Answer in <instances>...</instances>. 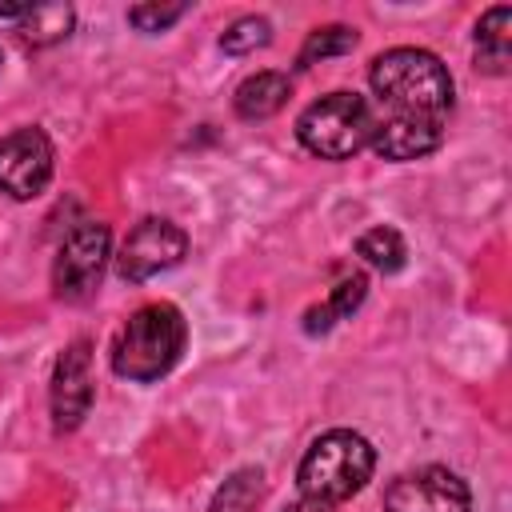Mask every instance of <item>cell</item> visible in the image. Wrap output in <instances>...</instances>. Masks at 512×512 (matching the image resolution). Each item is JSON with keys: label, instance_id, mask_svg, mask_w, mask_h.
Wrapping results in <instances>:
<instances>
[{"label": "cell", "instance_id": "cell-5", "mask_svg": "<svg viewBox=\"0 0 512 512\" xmlns=\"http://www.w3.org/2000/svg\"><path fill=\"white\" fill-rule=\"evenodd\" d=\"M108 244H112V232H108V224H96V220H84L64 236L56 264H52V288L60 300L80 304L100 288V276L108 264Z\"/></svg>", "mask_w": 512, "mask_h": 512}, {"label": "cell", "instance_id": "cell-4", "mask_svg": "<svg viewBox=\"0 0 512 512\" xmlns=\"http://www.w3.org/2000/svg\"><path fill=\"white\" fill-rule=\"evenodd\" d=\"M372 104L356 92H328L296 116V140L320 160H348L372 144Z\"/></svg>", "mask_w": 512, "mask_h": 512}, {"label": "cell", "instance_id": "cell-10", "mask_svg": "<svg viewBox=\"0 0 512 512\" xmlns=\"http://www.w3.org/2000/svg\"><path fill=\"white\" fill-rule=\"evenodd\" d=\"M512 60V8L496 4L476 24V68L488 76H504Z\"/></svg>", "mask_w": 512, "mask_h": 512}, {"label": "cell", "instance_id": "cell-6", "mask_svg": "<svg viewBox=\"0 0 512 512\" xmlns=\"http://www.w3.org/2000/svg\"><path fill=\"white\" fill-rule=\"evenodd\" d=\"M184 252H188L184 228H176L172 220L148 216V220H140V224L124 236L120 256H116V272H120V280H128V284H144V280H152L156 272L176 268V264L184 260Z\"/></svg>", "mask_w": 512, "mask_h": 512}, {"label": "cell", "instance_id": "cell-9", "mask_svg": "<svg viewBox=\"0 0 512 512\" xmlns=\"http://www.w3.org/2000/svg\"><path fill=\"white\" fill-rule=\"evenodd\" d=\"M88 364H92L88 340H72L60 352L56 368H52V392H48V400H52V428L56 432L80 428L84 416H88V408H92V372H88Z\"/></svg>", "mask_w": 512, "mask_h": 512}, {"label": "cell", "instance_id": "cell-15", "mask_svg": "<svg viewBox=\"0 0 512 512\" xmlns=\"http://www.w3.org/2000/svg\"><path fill=\"white\" fill-rule=\"evenodd\" d=\"M356 256H364L372 268H380V272H400L404 268V236L396 232V228H388V224H380V228H368L360 240H356Z\"/></svg>", "mask_w": 512, "mask_h": 512}, {"label": "cell", "instance_id": "cell-17", "mask_svg": "<svg viewBox=\"0 0 512 512\" xmlns=\"http://www.w3.org/2000/svg\"><path fill=\"white\" fill-rule=\"evenodd\" d=\"M272 40V24L264 16H240L232 20L224 32H220V48L232 52V56H244V52H256Z\"/></svg>", "mask_w": 512, "mask_h": 512}, {"label": "cell", "instance_id": "cell-1", "mask_svg": "<svg viewBox=\"0 0 512 512\" xmlns=\"http://www.w3.org/2000/svg\"><path fill=\"white\" fill-rule=\"evenodd\" d=\"M368 84L376 96L372 148L384 160H416L440 148L452 112V76L436 52L388 48L372 60Z\"/></svg>", "mask_w": 512, "mask_h": 512}, {"label": "cell", "instance_id": "cell-11", "mask_svg": "<svg viewBox=\"0 0 512 512\" xmlns=\"http://www.w3.org/2000/svg\"><path fill=\"white\" fill-rule=\"evenodd\" d=\"M288 96H292V84L284 72H256L236 88L232 108L240 120H268L288 104Z\"/></svg>", "mask_w": 512, "mask_h": 512}, {"label": "cell", "instance_id": "cell-14", "mask_svg": "<svg viewBox=\"0 0 512 512\" xmlns=\"http://www.w3.org/2000/svg\"><path fill=\"white\" fill-rule=\"evenodd\" d=\"M260 496H264V476H260V468H236V472L216 488L208 512H256Z\"/></svg>", "mask_w": 512, "mask_h": 512}, {"label": "cell", "instance_id": "cell-18", "mask_svg": "<svg viewBox=\"0 0 512 512\" xmlns=\"http://www.w3.org/2000/svg\"><path fill=\"white\" fill-rule=\"evenodd\" d=\"M188 12V4H132L128 8V24L136 32H164L168 24H176Z\"/></svg>", "mask_w": 512, "mask_h": 512}, {"label": "cell", "instance_id": "cell-16", "mask_svg": "<svg viewBox=\"0 0 512 512\" xmlns=\"http://www.w3.org/2000/svg\"><path fill=\"white\" fill-rule=\"evenodd\" d=\"M356 28H348V24H328V28H316V32H308V40H304V48H300V56H296V64L300 68H312L316 60H328V56H344V52H352L356 48Z\"/></svg>", "mask_w": 512, "mask_h": 512}, {"label": "cell", "instance_id": "cell-7", "mask_svg": "<svg viewBox=\"0 0 512 512\" xmlns=\"http://www.w3.org/2000/svg\"><path fill=\"white\" fill-rule=\"evenodd\" d=\"M52 180V140L40 128H16L0 140V192L32 200Z\"/></svg>", "mask_w": 512, "mask_h": 512}, {"label": "cell", "instance_id": "cell-2", "mask_svg": "<svg viewBox=\"0 0 512 512\" xmlns=\"http://www.w3.org/2000/svg\"><path fill=\"white\" fill-rule=\"evenodd\" d=\"M184 336H188V324L176 304L168 300L144 304L128 316V324L112 344V372L132 384H152L172 372V364L184 352Z\"/></svg>", "mask_w": 512, "mask_h": 512}, {"label": "cell", "instance_id": "cell-8", "mask_svg": "<svg viewBox=\"0 0 512 512\" xmlns=\"http://www.w3.org/2000/svg\"><path fill=\"white\" fill-rule=\"evenodd\" d=\"M384 512H472V496L456 472L416 468L384 488Z\"/></svg>", "mask_w": 512, "mask_h": 512}, {"label": "cell", "instance_id": "cell-12", "mask_svg": "<svg viewBox=\"0 0 512 512\" xmlns=\"http://www.w3.org/2000/svg\"><path fill=\"white\" fill-rule=\"evenodd\" d=\"M364 292H368V280H364V276H348V280H340L324 304H316V308L304 312V332H312V336L328 332L336 320H344V316H352V312L360 308Z\"/></svg>", "mask_w": 512, "mask_h": 512}, {"label": "cell", "instance_id": "cell-3", "mask_svg": "<svg viewBox=\"0 0 512 512\" xmlns=\"http://www.w3.org/2000/svg\"><path fill=\"white\" fill-rule=\"evenodd\" d=\"M372 468H376L372 444L352 428H332L308 444V452L296 468L300 496H308L324 508H336L372 480Z\"/></svg>", "mask_w": 512, "mask_h": 512}, {"label": "cell", "instance_id": "cell-13", "mask_svg": "<svg viewBox=\"0 0 512 512\" xmlns=\"http://www.w3.org/2000/svg\"><path fill=\"white\" fill-rule=\"evenodd\" d=\"M76 24L72 4H32L28 16L20 20V40L32 48H48L56 40H64Z\"/></svg>", "mask_w": 512, "mask_h": 512}, {"label": "cell", "instance_id": "cell-19", "mask_svg": "<svg viewBox=\"0 0 512 512\" xmlns=\"http://www.w3.org/2000/svg\"><path fill=\"white\" fill-rule=\"evenodd\" d=\"M284 512H332V508H324V504H316V500H308V496H300V500H292Z\"/></svg>", "mask_w": 512, "mask_h": 512}]
</instances>
